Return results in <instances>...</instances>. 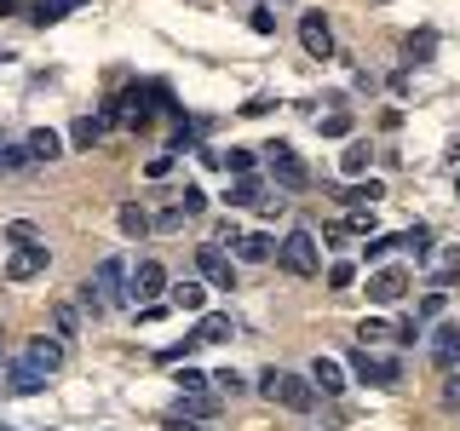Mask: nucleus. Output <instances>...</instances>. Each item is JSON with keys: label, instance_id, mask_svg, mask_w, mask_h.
<instances>
[{"label": "nucleus", "instance_id": "obj_1", "mask_svg": "<svg viewBox=\"0 0 460 431\" xmlns=\"http://www.w3.org/2000/svg\"><path fill=\"white\" fill-rule=\"evenodd\" d=\"M81 305L93 316L110 311V305H127V259L121 253H110V259L93 265V277H86V287H81Z\"/></svg>", "mask_w": 460, "mask_h": 431}, {"label": "nucleus", "instance_id": "obj_2", "mask_svg": "<svg viewBox=\"0 0 460 431\" xmlns=\"http://www.w3.org/2000/svg\"><path fill=\"white\" fill-rule=\"evenodd\" d=\"M259 385H265V397H270V402H282V409H294V414H311V409H316V385L305 380V374L270 368Z\"/></svg>", "mask_w": 460, "mask_h": 431}, {"label": "nucleus", "instance_id": "obj_3", "mask_svg": "<svg viewBox=\"0 0 460 431\" xmlns=\"http://www.w3.org/2000/svg\"><path fill=\"white\" fill-rule=\"evenodd\" d=\"M155 104H162V110L172 104L167 86H162V81H144V86H127V92L115 98V115H121L127 127H150V121H155Z\"/></svg>", "mask_w": 460, "mask_h": 431}, {"label": "nucleus", "instance_id": "obj_4", "mask_svg": "<svg viewBox=\"0 0 460 431\" xmlns=\"http://www.w3.org/2000/svg\"><path fill=\"white\" fill-rule=\"evenodd\" d=\"M277 259H282V270H294V277H316V270H323V248H316L311 230H288Z\"/></svg>", "mask_w": 460, "mask_h": 431}, {"label": "nucleus", "instance_id": "obj_5", "mask_svg": "<svg viewBox=\"0 0 460 431\" xmlns=\"http://www.w3.org/2000/svg\"><path fill=\"white\" fill-rule=\"evenodd\" d=\"M155 294H167V270L155 265V259H138V265L127 270V299H133V305H155Z\"/></svg>", "mask_w": 460, "mask_h": 431}, {"label": "nucleus", "instance_id": "obj_6", "mask_svg": "<svg viewBox=\"0 0 460 431\" xmlns=\"http://www.w3.org/2000/svg\"><path fill=\"white\" fill-rule=\"evenodd\" d=\"M351 368H357V380H363V385H397L402 380V363H392V356H374L368 345H357V351H351Z\"/></svg>", "mask_w": 460, "mask_h": 431}, {"label": "nucleus", "instance_id": "obj_7", "mask_svg": "<svg viewBox=\"0 0 460 431\" xmlns=\"http://www.w3.org/2000/svg\"><path fill=\"white\" fill-rule=\"evenodd\" d=\"M265 155H270V179H277L282 190H305V184H311V167L299 162V155L288 150V144H270Z\"/></svg>", "mask_w": 460, "mask_h": 431}, {"label": "nucleus", "instance_id": "obj_8", "mask_svg": "<svg viewBox=\"0 0 460 431\" xmlns=\"http://www.w3.org/2000/svg\"><path fill=\"white\" fill-rule=\"evenodd\" d=\"M299 47H305L316 64H323V57L334 52V29H328L323 12H305V18H299Z\"/></svg>", "mask_w": 460, "mask_h": 431}, {"label": "nucleus", "instance_id": "obj_9", "mask_svg": "<svg viewBox=\"0 0 460 431\" xmlns=\"http://www.w3.org/2000/svg\"><path fill=\"white\" fill-rule=\"evenodd\" d=\"M409 270H402V265H392V270H374V277H368V299H374V305H397V299L402 294H409Z\"/></svg>", "mask_w": 460, "mask_h": 431}, {"label": "nucleus", "instance_id": "obj_10", "mask_svg": "<svg viewBox=\"0 0 460 431\" xmlns=\"http://www.w3.org/2000/svg\"><path fill=\"white\" fill-rule=\"evenodd\" d=\"M23 363L35 368V374H58V368H64V339H58V334L29 339V345H23Z\"/></svg>", "mask_w": 460, "mask_h": 431}, {"label": "nucleus", "instance_id": "obj_11", "mask_svg": "<svg viewBox=\"0 0 460 431\" xmlns=\"http://www.w3.org/2000/svg\"><path fill=\"white\" fill-rule=\"evenodd\" d=\"M230 334H236V322H230V311H201V316H196V328H190L184 339H196V351H201V345H225Z\"/></svg>", "mask_w": 460, "mask_h": 431}, {"label": "nucleus", "instance_id": "obj_12", "mask_svg": "<svg viewBox=\"0 0 460 431\" xmlns=\"http://www.w3.org/2000/svg\"><path fill=\"white\" fill-rule=\"evenodd\" d=\"M196 265H201V277H208L213 287H236V265H230V259L219 253V242H208V248H196Z\"/></svg>", "mask_w": 460, "mask_h": 431}, {"label": "nucleus", "instance_id": "obj_13", "mask_svg": "<svg viewBox=\"0 0 460 431\" xmlns=\"http://www.w3.org/2000/svg\"><path fill=\"white\" fill-rule=\"evenodd\" d=\"M47 259H52V253L40 248V242H23V248L6 259V277H12V282H29V277H40V270H47Z\"/></svg>", "mask_w": 460, "mask_h": 431}, {"label": "nucleus", "instance_id": "obj_14", "mask_svg": "<svg viewBox=\"0 0 460 431\" xmlns=\"http://www.w3.org/2000/svg\"><path fill=\"white\" fill-rule=\"evenodd\" d=\"M167 305L201 316V311H208V287H201V282H167Z\"/></svg>", "mask_w": 460, "mask_h": 431}, {"label": "nucleus", "instance_id": "obj_15", "mask_svg": "<svg viewBox=\"0 0 460 431\" xmlns=\"http://www.w3.org/2000/svg\"><path fill=\"white\" fill-rule=\"evenodd\" d=\"M431 363H438L443 374H455V363H460V328H455V322L431 334Z\"/></svg>", "mask_w": 460, "mask_h": 431}, {"label": "nucleus", "instance_id": "obj_16", "mask_svg": "<svg viewBox=\"0 0 460 431\" xmlns=\"http://www.w3.org/2000/svg\"><path fill=\"white\" fill-rule=\"evenodd\" d=\"M311 385H316L323 397H340V391H345V368L334 363V356H316V363H311Z\"/></svg>", "mask_w": 460, "mask_h": 431}, {"label": "nucleus", "instance_id": "obj_17", "mask_svg": "<svg viewBox=\"0 0 460 431\" xmlns=\"http://www.w3.org/2000/svg\"><path fill=\"white\" fill-rule=\"evenodd\" d=\"M225 201H230V207H277V201L265 196V184H259L253 172H248V179H236V184H230V196H225Z\"/></svg>", "mask_w": 460, "mask_h": 431}, {"label": "nucleus", "instance_id": "obj_18", "mask_svg": "<svg viewBox=\"0 0 460 431\" xmlns=\"http://www.w3.org/2000/svg\"><path fill=\"white\" fill-rule=\"evenodd\" d=\"M86 0H29V23H58V18H69V12H81Z\"/></svg>", "mask_w": 460, "mask_h": 431}, {"label": "nucleus", "instance_id": "obj_19", "mask_svg": "<svg viewBox=\"0 0 460 431\" xmlns=\"http://www.w3.org/2000/svg\"><path fill=\"white\" fill-rule=\"evenodd\" d=\"M179 414L184 420H213V414H219V397L213 391H179Z\"/></svg>", "mask_w": 460, "mask_h": 431}, {"label": "nucleus", "instance_id": "obj_20", "mask_svg": "<svg viewBox=\"0 0 460 431\" xmlns=\"http://www.w3.org/2000/svg\"><path fill=\"white\" fill-rule=\"evenodd\" d=\"M23 144H29V155H35V162H58V155H64V138H58L52 127H35Z\"/></svg>", "mask_w": 460, "mask_h": 431}, {"label": "nucleus", "instance_id": "obj_21", "mask_svg": "<svg viewBox=\"0 0 460 431\" xmlns=\"http://www.w3.org/2000/svg\"><path fill=\"white\" fill-rule=\"evenodd\" d=\"M110 127H104V115H81L75 127H69V144H75V150H93L98 138H104Z\"/></svg>", "mask_w": 460, "mask_h": 431}, {"label": "nucleus", "instance_id": "obj_22", "mask_svg": "<svg viewBox=\"0 0 460 431\" xmlns=\"http://www.w3.org/2000/svg\"><path fill=\"white\" fill-rule=\"evenodd\" d=\"M230 248H236L242 259H248V265H259V259H270V253H277V242H270L265 230H253V236H236Z\"/></svg>", "mask_w": 460, "mask_h": 431}, {"label": "nucleus", "instance_id": "obj_23", "mask_svg": "<svg viewBox=\"0 0 460 431\" xmlns=\"http://www.w3.org/2000/svg\"><path fill=\"white\" fill-rule=\"evenodd\" d=\"M40 385H47V374H35V368H29V363L6 374V391H12V397H35Z\"/></svg>", "mask_w": 460, "mask_h": 431}, {"label": "nucleus", "instance_id": "obj_24", "mask_svg": "<svg viewBox=\"0 0 460 431\" xmlns=\"http://www.w3.org/2000/svg\"><path fill=\"white\" fill-rule=\"evenodd\" d=\"M380 196H385V184L368 179V184H357V190L345 196V207H351V213H374V201H380Z\"/></svg>", "mask_w": 460, "mask_h": 431}, {"label": "nucleus", "instance_id": "obj_25", "mask_svg": "<svg viewBox=\"0 0 460 431\" xmlns=\"http://www.w3.org/2000/svg\"><path fill=\"white\" fill-rule=\"evenodd\" d=\"M52 322H58V339H75L81 334V311L75 305H52Z\"/></svg>", "mask_w": 460, "mask_h": 431}, {"label": "nucleus", "instance_id": "obj_26", "mask_svg": "<svg viewBox=\"0 0 460 431\" xmlns=\"http://www.w3.org/2000/svg\"><path fill=\"white\" fill-rule=\"evenodd\" d=\"M340 167H345V172H351V179H357V172H368V144H363V138H357V144H345V155H340Z\"/></svg>", "mask_w": 460, "mask_h": 431}, {"label": "nucleus", "instance_id": "obj_27", "mask_svg": "<svg viewBox=\"0 0 460 431\" xmlns=\"http://www.w3.org/2000/svg\"><path fill=\"white\" fill-rule=\"evenodd\" d=\"M0 167H6V172H23V167H35L29 144H6V150H0Z\"/></svg>", "mask_w": 460, "mask_h": 431}, {"label": "nucleus", "instance_id": "obj_28", "mask_svg": "<svg viewBox=\"0 0 460 431\" xmlns=\"http://www.w3.org/2000/svg\"><path fill=\"white\" fill-rule=\"evenodd\" d=\"M219 167H225V172H236V179H248V172H253V150H225V155H219Z\"/></svg>", "mask_w": 460, "mask_h": 431}, {"label": "nucleus", "instance_id": "obj_29", "mask_svg": "<svg viewBox=\"0 0 460 431\" xmlns=\"http://www.w3.org/2000/svg\"><path fill=\"white\" fill-rule=\"evenodd\" d=\"M213 391H219V397H242V391H248V385H242V374H230V368H219V374H213Z\"/></svg>", "mask_w": 460, "mask_h": 431}, {"label": "nucleus", "instance_id": "obj_30", "mask_svg": "<svg viewBox=\"0 0 460 431\" xmlns=\"http://www.w3.org/2000/svg\"><path fill=\"white\" fill-rule=\"evenodd\" d=\"M316 127H323V138H351V115H345V110L323 115V121H316Z\"/></svg>", "mask_w": 460, "mask_h": 431}, {"label": "nucleus", "instance_id": "obj_31", "mask_svg": "<svg viewBox=\"0 0 460 431\" xmlns=\"http://www.w3.org/2000/svg\"><path fill=\"white\" fill-rule=\"evenodd\" d=\"M179 213H184V219L208 213V196H201V184H184V196H179Z\"/></svg>", "mask_w": 460, "mask_h": 431}, {"label": "nucleus", "instance_id": "obj_32", "mask_svg": "<svg viewBox=\"0 0 460 431\" xmlns=\"http://www.w3.org/2000/svg\"><path fill=\"white\" fill-rule=\"evenodd\" d=\"M121 230H127V236H144V230H150L144 207H133V201H127V207H121Z\"/></svg>", "mask_w": 460, "mask_h": 431}, {"label": "nucleus", "instance_id": "obj_33", "mask_svg": "<svg viewBox=\"0 0 460 431\" xmlns=\"http://www.w3.org/2000/svg\"><path fill=\"white\" fill-rule=\"evenodd\" d=\"M402 248H414V259H426V253H431V230H426V224H414L409 236H402Z\"/></svg>", "mask_w": 460, "mask_h": 431}, {"label": "nucleus", "instance_id": "obj_34", "mask_svg": "<svg viewBox=\"0 0 460 431\" xmlns=\"http://www.w3.org/2000/svg\"><path fill=\"white\" fill-rule=\"evenodd\" d=\"M392 248H402V236H374V242H363V259H385Z\"/></svg>", "mask_w": 460, "mask_h": 431}, {"label": "nucleus", "instance_id": "obj_35", "mask_svg": "<svg viewBox=\"0 0 460 431\" xmlns=\"http://www.w3.org/2000/svg\"><path fill=\"white\" fill-rule=\"evenodd\" d=\"M351 282H357V270L345 265V259H340V265H328V287H351Z\"/></svg>", "mask_w": 460, "mask_h": 431}, {"label": "nucleus", "instance_id": "obj_36", "mask_svg": "<svg viewBox=\"0 0 460 431\" xmlns=\"http://www.w3.org/2000/svg\"><path fill=\"white\" fill-rule=\"evenodd\" d=\"M172 385H179V391H208V374H196V368H184V374H179V380H172Z\"/></svg>", "mask_w": 460, "mask_h": 431}, {"label": "nucleus", "instance_id": "obj_37", "mask_svg": "<svg viewBox=\"0 0 460 431\" xmlns=\"http://www.w3.org/2000/svg\"><path fill=\"white\" fill-rule=\"evenodd\" d=\"M179 224H184V213H179V207H162V213L150 219V230H179Z\"/></svg>", "mask_w": 460, "mask_h": 431}, {"label": "nucleus", "instance_id": "obj_38", "mask_svg": "<svg viewBox=\"0 0 460 431\" xmlns=\"http://www.w3.org/2000/svg\"><path fill=\"white\" fill-rule=\"evenodd\" d=\"M357 339H363V345H374V339H392V328H385V322H363V328H357Z\"/></svg>", "mask_w": 460, "mask_h": 431}, {"label": "nucleus", "instance_id": "obj_39", "mask_svg": "<svg viewBox=\"0 0 460 431\" xmlns=\"http://www.w3.org/2000/svg\"><path fill=\"white\" fill-rule=\"evenodd\" d=\"M167 431H213L208 420H184V414H167Z\"/></svg>", "mask_w": 460, "mask_h": 431}, {"label": "nucleus", "instance_id": "obj_40", "mask_svg": "<svg viewBox=\"0 0 460 431\" xmlns=\"http://www.w3.org/2000/svg\"><path fill=\"white\" fill-rule=\"evenodd\" d=\"M443 409H460V374L443 380Z\"/></svg>", "mask_w": 460, "mask_h": 431}, {"label": "nucleus", "instance_id": "obj_41", "mask_svg": "<svg viewBox=\"0 0 460 431\" xmlns=\"http://www.w3.org/2000/svg\"><path fill=\"white\" fill-rule=\"evenodd\" d=\"M431 47H438V40H431V29H426V35L409 40V57H431Z\"/></svg>", "mask_w": 460, "mask_h": 431}, {"label": "nucleus", "instance_id": "obj_42", "mask_svg": "<svg viewBox=\"0 0 460 431\" xmlns=\"http://www.w3.org/2000/svg\"><path fill=\"white\" fill-rule=\"evenodd\" d=\"M248 23H253V35H270V29H277V18H270V12H265V6H259V12H253V18H248Z\"/></svg>", "mask_w": 460, "mask_h": 431}, {"label": "nucleus", "instance_id": "obj_43", "mask_svg": "<svg viewBox=\"0 0 460 431\" xmlns=\"http://www.w3.org/2000/svg\"><path fill=\"white\" fill-rule=\"evenodd\" d=\"M29 0H0V18H12V12H23Z\"/></svg>", "mask_w": 460, "mask_h": 431}, {"label": "nucleus", "instance_id": "obj_44", "mask_svg": "<svg viewBox=\"0 0 460 431\" xmlns=\"http://www.w3.org/2000/svg\"><path fill=\"white\" fill-rule=\"evenodd\" d=\"M0 363H6V345H0Z\"/></svg>", "mask_w": 460, "mask_h": 431}]
</instances>
